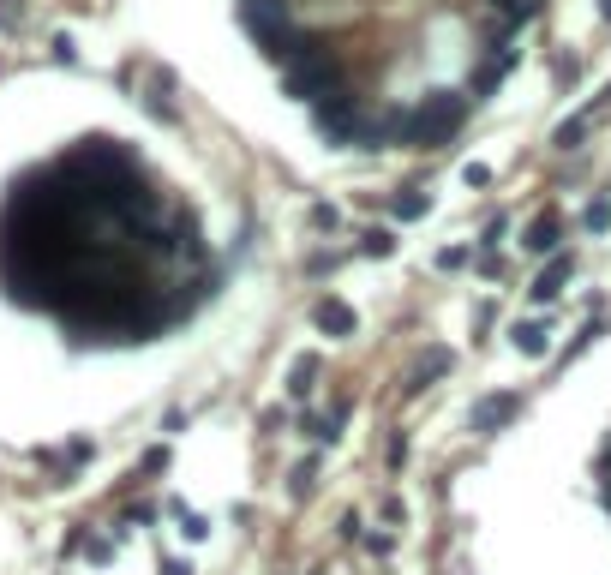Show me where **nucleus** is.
I'll list each match as a JSON object with an SVG mask.
<instances>
[{"instance_id": "obj_1", "label": "nucleus", "mask_w": 611, "mask_h": 575, "mask_svg": "<svg viewBox=\"0 0 611 575\" xmlns=\"http://www.w3.org/2000/svg\"><path fill=\"white\" fill-rule=\"evenodd\" d=\"M18 276L60 318L138 330L186 282V228L108 156H84L18 198Z\"/></svg>"}]
</instances>
